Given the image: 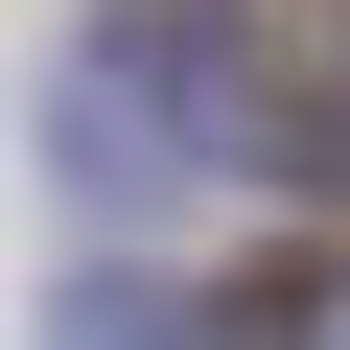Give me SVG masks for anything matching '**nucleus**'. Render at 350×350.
Returning <instances> with one entry per match:
<instances>
[{
  "label": "nucleus",
  "instance_id": "1",
  "mask_svg": "<svg viewBox=\"0 0 350 350\" xmlns=\"http://www.w3.org/2000/svg\"><path fill=\"white\" fill-rule=\"evenodd\" d=\"M257 24H327V47H350V0H257Z\"/></svg>",
  "mask_w": 350,
  "mask_h": 350
}]
</instances>
